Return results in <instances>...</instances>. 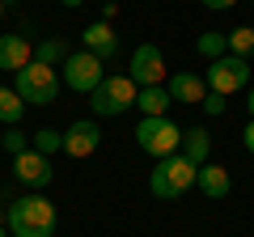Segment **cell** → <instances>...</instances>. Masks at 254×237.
Instances as JSON below:
<instances>
[{
	"label": "cell",
	"mask_w": 254,
	"mask_h": 237,
	"mask_svg": "<svg viewBox=\"0 0 254 237\" xmlns=\"http://www.w3.org/2000/svg\"><path fill=\"white\" fill-rule=\"evenodd\" d=\"M4 225H9V237H55V203L47 195H21L4 208Z\"/></svg>",
	"instance_id": "cell-1"
},
{
	"label": "cell",
	"mask_w": 254,
	"mask_h": 237,
	"mask_svg": "<svg viewBox=\"0 0 254 237\" xmlns=\"http://www.w3.org/2000/svg\"><path fill=\"white\" fill-rule=\"evenodd\" d=\"M190 186H195V165H190L182 153L161 157V161H157V170L148 174V191H153L157 199H182Z\"/></svg>",
	"instance_id": "cell-2"
},
{
	"label": "cell",
	"mask_w": 254,
	"mask_h": 237,
	"mask_svg": "<svg viewBox=\"0 0 254 237\" xmlns=\"http://www.w3.org/2000/svg\"><path fill=\"white\" fill-rule=\"evenodd\" d=\"M17 81H13V89H17V98L26 102V106H51L55 98H60V72L47 64H38V59H30L21 72H13Z\"/></svg>",
	"instance_id": "cell-3"
},
{
	"label": "cell",
	"mask_w": 254,
	"mask_h": 237,
	"mask_svg": "<svg viewBox=\"0 0 254 237\" xmlns=\"http://www.w3.org/2000/svg\"><path fill=\"white\" fill-rule=\"evenodd\" d=\"M136 144L144 148L148 157H174L182 148V127L174 123L170 115H161V118H140L136 123Z\"/></svg>",
	"instance_id": "cell-4"
},
{
	"label": "cell",
	"mask_w": 254,
	"mask_h": 237,
	"mask_svg": "<svg viewBox=\"0 0 254 237\" xmlns=\"http://www.w3.org/2000/svg\"><path fill=\"white\" fill-rule=\"evenodd\" d=\"M136 93H140V85L131 81V76H106V81L98 85V89L89 93V106H93V115H102V118H115V115H123L127 106H136Z\"/></svg>",
	"instance_id": "cell-5"
},
{
	"label": "cell",
	"mask_w": 254,
	"mask_h": 237,
	"mask_svg": "<svg viewBox=\"0 0 254 237\" xmlns=\"http://www.w3.org/2000/svg\"><path fill=\"white\" fill-rule=\"evenodd\" d=\"M203 81H208L212 93H237V89H250V59H242V55H220V59H212L208 72H203Z\"/></svg>",
	"instance_id": "cell-6"
},
{
	"label": "cell",
	"mask_w": 254,
	"mask_h": 237,
	"mask_svg": "<svg viewBox=\"0 0 254 237\" xmlns=\"http://www.w3.org/2000/svg\"><path fill=\"white\" fill-rule=\"evenodd\" d=\"M102 59L98 55H89V51H72L68 59H64V85L72 93H93L102 81H106V72H102Z\"/></svg>",
	"instance_id": "cell-7"
},
{
	"label": "cell",
	"mask_w": 254,
	"mask_h": 237,
	"mask_svg": "<svg viewBox=\"0 0 254 237\" xmlns=\"http://www.w3.org/2000/svg\"><path fill=\"white\" fill-rule=\"evenodd\" d=\"M127 76H131L140 89H148V85H161V81H165V55H161V47H157V43H140L136 51H131Z\"/></svg>",
	"instance_id": "cell-8"
},
{
	"label": "cell",
	"mask_w": 254,
	"mask_h": 237,
	"mask_svg": "<svg viewBox=\"0 0 254 237\" xmlns=\"http://www.w3.org/2000/svg\"><path fill=\"white\" fill-rule=\"evenodd\" d=\"M13 174H17V182L30 186V191H43V186H51V178H55L51 157L34 153V148H26V153L13 157Z\"/></svg>",
	"instance_id": "cell-9"
},
{
	"label": "cell",
	"mask_w": 254,
	"mask_h": 237,
	"mask_svg": "<svg viewBox=\"0 0 254 237\" xmlns=\"http://www.w3.org/2000/svg\"><path fill=\"white\" fill-rule=\"evenodd\" d=\"M98 144H102V131L93 118H76L72 127L64 131V153L68 157H89V153H98Z\"/></svg>",
	"instance_id": "cell-10"
},
{
	"label": "cell",
	"mask_w": 254,
	"mask_h": 237,
	"mask_svg": "<svg viewBox=\"0 0 254 237\" xmlns=\"http://www.w3.org/2000/svg\"><path fill=\"white\" fill-rule=\"evenodd\" d=\"M81 43H85V51H89V55H98L102 64L119 55V34L110 30V21H89V26L81 30Z\"/></svg>",
	"instance_id": "cell-11"
},
{
	"label": "cell",
	"mask_w": 254,
	"mask_h": 237,
	"mask_svg": "<svg viewBox=\"0 0 254 237\" xmlns=\"http://www.w3.org/2000/svg\"><path fill=\"white\" fill-rule=\"evenodd\" d=\"M195 186H199L208 199H229V191H233V178H229V165H199L195 170Z\"/></svg>",
	"instance_id": "cell-12"
},
{
	"label": "cell",
	"mask_w": 254,
	"mask_h": 237,
	"mask_svg": "<svg viewBox=\"0 0 254 237\" xmlns=\"http://www.w3.org/2000/svg\"><path fill=\"white\" fill-rule=\"evenodd\" d=\"M165 89H170L174 102H187V106H199V102L208 98V81H203V76H195V72H174Z\"/></svg>",
	"instance_id": "cell-13"
},
{
	"label": "cell",
	"mask_w": 254,
	"mask_h": 237,
	"mask_svg": "<svg viewBox=\"0 0 254 237\" xmlns=\"http://www.w3.org/2000/svg\"><path fill=\"white\" fill-rule=\"evenodd\" d=\"M30 59H34V47L21 34H0V68L4 72H21Z\"/></svg>",
	"instance_id": "cell-14"
},
{
	"label": "cell",
	"mask_w": 254,
	"mask_h": 237,
	"mask_svg": "<svg viewBox=\"0 0 254 237\" xmlns=\"http://www.w3.org/2000/svg\"><path fill=\"white\" fill-rule=\"evenodd\" d=\"M178 153L187 157L195 170L208 165L212 161V131L208 127H187V131H182V148H178Z\"/></svg>",
	"instance_id": "cell-15"
},
{
	"label": "cell",
	"mask_w": 254,
	"mask_h": 237,
	"mask_svg": "<svg viewBox=\"0 0 254 237\" xmlns=\"http://www.w3.org/2000/svg\"><path fill=\"white\" fill-rule=\"evenodd\" d=\"M136 106L144 110V118H161L165 110L174 106V98H170V89H165V85H148V89L136 93Z\"/></svg>",
	"instance_id": "cell-16"
},
{
	"label": "cell",
	"mask_w": 254,
	"mask_h": 237,
	"mask_svg": "<svg viewBox=\"0 0 254 237\" xmlns=\"http://www.w3.org/2000/svg\"><path fill=\"white\" fill-rule=\"evenodd\" d=\"M21 115H26V102L17 98V89L13 85H0V123L4 127H17Z\"/></svg>",
	"instance_id": "cell-17"
},
{
	"label": "cell",
	"mask_w": 254,
	"mask_h": 237,
	"mask_svg": "<svg viewBox=\"0 0 254 237\" xmlns=\"http://www.w3.org/2000/svg\"><path fill=\"white\" fill-rule=\"evenodd\" d=\"M195 51H199L203 59L212 64V59H220V55H229V34H225V30H203V34L195 38Z\"/></svg>",
	"instance_id": "cell-18"
},
{
	"label": "cell",
	"mask_w": 254,
	"mask_h": 237,
	"mask_svg": "<svg viewBox=\"0 0 254 237\" xmlns=\"http://www.w3.org/2000/svg\"><path fill=\"white\" fill-rule=\"evenodd\" d=\"M68 55H72V47L64 43V38H43V43L34 47V59H38V64H47V68L64 64V59H68Z\"/></svg>",
	"instance_id": "cell-19"
},
{
	"label": "cell",
	"mask_w": 254,
	"mask_h": 237,
	"mask_svg": "<svg viewBox=\"0 0 254 237\" xmlns=\"http://www.w3.org/2000/svg\"><path fill=\"white\" fill-rule=\"evenodd\" d=\"M229 55H242V59H250V55H254V26L229 30Z\"/></svg>",
	"instance_id": "cell-20"
},
{
	"label": "cell",
	"mask_w": 254,
	"mask_h": 237,
	"mask_svg": "<svg viewBox=\"0 0 254 237\" xmlns=\"http://www.w3.org/2000/svg\"><path fill=\"white\" fill-rule=\"evenodd\" d=\"M34 153H43V157H51V153H60L64 148V131H55V127H43V131H34Z\"/></svg>",
	"instance_id": "cell-21"
},
{
	"label": "cell",
	"mask_w": 254,
	"mask_h": 237,
	"mask_svg": "<svg viewBox=\"0 0 254 237\" xmlns=\"http://www.w3.org/2000/svg\"><path fill=\"white\" fill-rule=\"evenodd\" d=\"M0 144H4V153H9V157H17V153H26V148H30V140H26V131L9 127L4 136H0Z\"/></svg>",
	"instance_id": "cell-22"
},
{
	"label": "cell",
	"mask_w": 254,
	"mask_h": 237,
	"mask_svg": "<svg viewBox=\"0 0 254 237\" xmlns=\"http://www.w3.org/2000/svg\"><path fill=\"white\" fill-rule=\"evenodd\" d=\"M199 106H203V115H225V93H212L208 89V98H203Z\"/></svg>",
	"instance_id": "cell-23"
},
{
	"label": "cell",
	"mask_w": 254,
	"mask_h": 237,
	"mask_svg": "<svg viewBox=\"0 0 254 237\" xmlns=\"http://www.w3.org/2000/svg\"><path fill=\"white\" fill-rule=\"evenodd\" d=\"M242 144H246V153L254 157V118H250V123H246V131H242Z\"/></svg>",
	"instance_id": "cell-24"
},
{
	"label": "cell",
	"mask_w": 254,
	"mask_h": 237,
	"mask_svg": "<svg viewBox=\"0 0 254 237\" xmlns=\"http://www.w3.org/2000/svg\"><path fill=\"white\" fill-rule=\"evenodd\" d=\"M237 0H203V9H212V13H220V9H233Z\"/></svg>",
	"instance_id": "cell-25"
},
{
	"label": "cell",
	"mask_w": 254,
	"mask_h": 237,
	"mask_svg": "<svg viewBox=\"0 0 254 237\" xmlns=\"http://www.w3.org/2000/svg\"><path fill=\"white\" fill-rule=\"evenodd\" d=\"M60 4H64V9H81L85 0H60Z\"/></svg>",
	"instance_id": "cell-26"
},
{
	"label": "cell",
	"mask_w": 254,
	"mask_h": 237,
	"mask_svg": "<svg viewBox=\"0 0 254 237\" xmlns=\"http://www.w3.org/2000/svg\"><path fill=\"white\" fill-rule=\"evenodd\" d=\"M246 110H250V118H254V89H250V98H246Z\"/></svg>",
	"instance_id": "cell-27"
},
{
	"label": "cell",
	"mask_w": 254,
	"mask_h": 237,
	"mask_svg": "<svg viewBox=\"0 0 254 237\" xmlns=\"http://www.w3.org/2000/svg\"><path fill=\"white\" fill-rule=\"evenodd\" d=\"M0 237H9V225H4V212H0Z\"/></svg>",
	"instance_id": "cell-28"
},
{
	"label": "cell",
	"mask_w": 254,
	"mask_h": 237,
	"mask_svg": "<svg viewBox=\"0 0 254 237\" xmlns=\"http://www.w3.org/2000/svg\"><path fill=\"white\" fill-rule=\"evenodd\" d=\"M0 4H13V0H0Z\"/></svg>",
	"instance_id": "cell-29"
},
{
	"label": "cell",
	"mask_w": 254,
	"mask_h": 237,
	"mask_svg": "<svg viewBox=\"0 0 254 237\" xmlns=\"http://www.w3.org/2000/svg\"><path fill=\"white\" fill-rule=\"evenodd\" d=\"M0 17H4V4H0Z\"/></svg>",
	"instance_id": "cell-30"
}]
</instances>
